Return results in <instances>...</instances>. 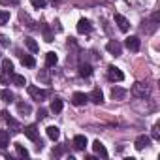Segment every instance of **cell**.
I'll use <instances>...</instances> for the list:
<instances>
[{
    "instance_id": "1",
    "label": "cell",
    "mask_w": 160,
    "mask_h": 160,
    "mask_svg": "<svg viewBox=\"0 0 160 160\" xmlns=\"http://www.w3.org/2000/svg\"><path fill=\"white\" fill-rule=\"evenodd\" d=\"M25 136H27L30 141L38 143V145H36L38 149H42V141H40V134H38V128H36V124H28V126H25Z\"/></svg>"
},
{
    "instance_id": "2",
    "label": "cell",
    "mask_w": 160,
    "mask_h": 160,
    "mask_svg": "<svg viewBox=\"0 0 160 160\" xmlns=\"http://www.w3.org/2000/svg\"><path fill=\"white\" fill-rule=\"evenodd\" d=\"M108 77L111 79V81H117V83H119V81H122V79H124V73H122L117 66L111 64V66L108 68Z\"/></svg>"
},
{
    "instance_id": "3",
    "label": "cell",
    "mask_w": 160,
    "mask_h": 160,
    "mask_svg": "<svg viewBox=\"0 0 160 160\" xmlns=\"http://www.w3.org/2000/svg\"><path fill=\"white\" fill-rule=\"evenodd\" d=\"M27 91H28V94H30L34 100H38V102H42L43 98H47V91H43V89H38V87H34V85H30Z\"/></svg>"
},
{
    "instance_id": "4",
    "label": "cell",
    "mask_w": 160,
    "mask_h": 160,
    "mask_svg": "<svg viewBox=\"0 0 160 160\" xmlns=\"http://www.w3.org/2000/svg\"><path fill=\"white\" fill-rule=\"evenodd\" d=\"M132 94L138 96V98H145V96L149 94V87H147L145 83H136V85L132 87Z\"/></svg>"
},
{
    "instance_id": "5",
    "label": "cell",
    "mask_w": 160,
    "mask_h": 160,
    "mask_svg": "<svg viewBox=\"0 0 160 160\" xmlns=\"http://www.w3.org/2000/svg\"><path fill=\"white\" fill-rule=\"evenodd\" d=\"M91 30H92V25H91L89 19H79V23H77V32L79 34H89Z\"/></svg>"
},
{
    "instance_id": "6",
    "label": "cell",
    "mask_w": 160,
    "mask_h": 160,
    "mask_svg": "<svg viewBox=\"0 0 160 160\" xmlns=\"http://www.w3.org/2000/svg\"><path fill=\"white\" fill-rule=\"evenodd\" d=\"M106 49L111 53V55H115V57H119L121 53H122V45L119 43V42H115V40H111V42H108V45H106Z\"/></svg>"
},
{
    "instance_id": "7",
    "label": "cell",
    "mask_w": 160,
    "mask_h": 160,
    "mask_svg": "<svg viewBox=\"0 0 160 160\" xmlns=\"http://www.w3.org/2000/svg\"><path fill=\"white\" fill-rule=\"evenodd\" d=\"M124 45H126L130 51H139V38H138V36H128L126 42H124Z\"/></svg>"
},
{
    "instance_id": "8",
    "label": "cell",
    "mask_w": 160,
    "mask_h": 160,
    "mask_svg": "<svg viewBox=\"0 0 160 160\" xmlns=\"http://www.w3.org/2000/svg\"><path fill=\"white\" fill-rule=\"evenodd\" d=\"M134 145H136V149H138V151H143L145 147H149V145H151V138H149V136H138V139H136V143H134Z\"/></svg>"
},
{
    "instance_id": "9",
    "label": "cell",
    "mask_w": 160,
    "mask_h": 160,
    "mask_svg": "<svg viewBox=\"0 0 160 160\" xmlns=\"http://www.w3.org/2000/svg\"><path fill=\"white\" fill-rule=\"evenodd\" d=\"M73 147H75L77 151H85V147H87V138L81 136V134L75 136V138H73Z\"/></svg>"
},
{
    "instance_id": "10",
    "label": "cell",
    "mask_w": 160,
    "mask_h": 160,
    "mask_svg": "<svg viewBox=\"0 0 160 160\" xmlns=\"http://www.w3.org/2000/svg\"><path fill=\"white\" fill-rule=\"evenodd\" d=\"M87 100H89V96L83 94V92H75V94L72 96V104H73V106H83Z\"/></svg>"
},
{
    "instance_id": "11",
    "label": "cell",
    "mask_w": 160,
    "mask_h": 160,
    "mask_svg": "<svg viewBox=\"0 0 160 160\" xmlns=\"http://www.w3.org/2000/svg\"><path fill=\"white\" fill-rule=\"evenodd\" d=\"M115 23L119 25V28H121L122 32H126V30H128V27H130V23L126 21V17H122V15H119V13L115 15Z\"/></svg>"
},
{
    "instance_id": "12",
    "label": "cell",
    "mask_w": 160,
    "mask_h": 160,
    "mask_svg": "<svg viewBox=\"0 0 160 160\" xmlns=\"http://www.w3.org/2000/svg\"><path fill=\"white\" fill-rule=\"evenodd\" d=\"M124 96H126L124 89H121V87H113L111 89V98L113 100H124Z\"/></svg>"
},
{
    "instance_id": "13",
    "label": "cell",
    "mask_w": 160,
    "mask_h": 160,
    "mask_svg": "<svg viewBox=\"0 0 160 160\" xmlns=\"http://www.w3.org/2000/svg\"><path fill=\"white\" fill-rule=\"evenodd\" d=\"M89 100H92L94 104H102V102H104V94H102V91H100V89H94V91L89 94Z\"/></svg>"
},
{
    "instance_id": "14",
    "label": "cell",
    "mask_w": 160,
    "mask_h": 160,
    "mask_svg": "<svg viewBox=\"0 0 160 160\" xmlns=\"http://www.w3.org/2000/svg\"><path fill=\"white\" fill-rule=\"evenodd\" d=\"M92 149H94V152H96V154H100L102 158H108V151H106V147H104L98 139L92 143Z\"/></svg>"
},
{
    "instance_id": "15",
    "label": "cell",
    "mask_w": 160,
    "mask_h": 160,
    "mask_svg": "<svg viewBox=\"0 0 160 160\" xmlns=\"http://www.w3.org/2000/svg\"><path fill=\"white\" fill-rule=\"evenodd\" d=\"M12 83L13 85H17V87H25L27 85V79H25V75H19V73H12Z\"/></svg>"
},
{
    "instance_id": "16",
    "label": "cell",
    "mask_w": 160,
    "mask_h": 160,
    "mask_svg": "<svg viewBox=\"0 0 160 160\" xmlns=\"http://www.w3.org/2000/svg\"><path fill=\"white\" fill-rule=\"evenodd\" d=\"M21 64L27 66V68H34V66H36V60H34L30 55H21Z\"/></svg>"
},
{
    "instance_id": "17",
    "label": "cell",
    "mask_w": 160,
    "mask_h": 160,
    "mask_svg": "<svg viewBox=\"0 0 160 160\" xmlns=\"http://www.w3.org/2000/svg\"><path fill=\"white\" fill-rule=\"evenodd\" d=\"M6 121H8V126L12 128V134H19V132H21V126H19V122H17L15 119H12V117H6Z\"/></svg>"
},
{
    "instance_id": "18",
    "label": "cell",
    "mask_w": 160,
    "mask_h": 160,
    "mask_svg": "<svg viewBox=\"0 0 160 160\" xmlns=\"http://www.w3.org/2000/svg\"><path fill=\"white\" fill-rule=\"evenodd\" d=\"M47 138L53 139V141H57V139L60 138V130H58L57 126H49V128H47Z\"/></svg>"
},
{
    "instance_id": "19",
    "label": "cell",
    "mask_w": 160,
    "mask_h": 160,
    "mask_svg": "<svg viewBox=\"0 0 160 160\" xmlns=\"http://www.w3.org/2000/svg\"><path fill=\"white\" fill-rule=\"evenodd\" d=\"M8 145H10V132L0 130V147H8Z\"/></svg>"
},
{
    "instance_id": "20",
    "label": "cell",
    "mask_w": 160,
    "mask_h": 160,
    "mask_svg": "<svg viewBox=\"0 0 160 160\" xmlns=\"http://www.w3.org/2000/svg\"><path fill=\"white\" fill-rule=\"evenodd\" d=\"M57 62H58V57H57V55H55L53 51H49V53L45 55V64H47V66L51 68V66H55Z\"/></svg>"
},
{
    "instance_id": "21",
    "label": "cell",
    "mask_w": 160,
    "mask_h": 160,
    "mask_svg": "<svg viewBox=\"0 0 160 160\" xmlns=\"http://www.w3.org/2000/svg\"><path fill=\"white\" fill-rule=\"evenodd\" d=\"M2 72H4V73H10V75L13 73V62H12L10 58H4V60H2Z\"/></svg>"
},
{
    "instance_id": "22",
    "label": "cell",
    "mask_w": 160,
    "mask_h": 160,
    "mask_svg": "<svg viewBox=\"0 0 160 160\" xmlns=\"http://www.w3.org/2000/svg\"><path fill=\"white\" fill-rule=\"evenodd\" d=\"M17 111H19L21 115H30L32 108H30L28 104H25V102H19V104H17Z\"/></svg>"
},
{
    "instance_id": "23",
    "label": "cell",
    "mask_w": 160,
    "mask_h": 160,
    "mask_svg": "<svg viewBox=\"0 0 160 160\" xmlns=\"http://www.w3.org/2000/svg\"><path fill=\"white\" fill-rule=\"evenodd\" d=\"M91 73H92L91 64H81V66H79V75H81V77H89Z\"/></svg>"
},
{
    "instance_id": "24",
    "label": "cell",
    "mask_w": 160,
    "mask_h": 160,
    "mask_svg": "<svg viewBox=\"0 0 160 160\" xmlns=\"http://www.w3.org/2000/svg\"><path fill=\"white\" fill-rule=\"evenodd\" d=\"M51 111H53V113H60V111H62V100H60V98H55V100L51 102Z\"/></svg>"
},
{
    "instance_id": "25",
    "label": "cell",
    "mask_w": 160,
    "mask_h": 160,
    "mask_svg": "<svg viewBox=\"0 0 160 160\" xmlns=\"http://www.w3.org/2000/svg\"><path fill=\"white\" fill-rule=\"evenodd\" d=\"M0 98H2L4 102H13V98H15V96H13V92H12V91L4 89L2 92H0Z\"/></svg>"
},
{
    "instance_id": "26",
    "label": "cell",
    "mask_w": 160,
    "mask_h": 160,
    "mask_svg": "<svg viewBox=\"0 0 160 160\" xmlns=\"http://www.w3.org/2000/svg\"><path fill=\"white\" fill-rule=\"evenodd\" d=\"M25 43H27V47H28L32 53H36V51H38V43H36V40H32V38H27V40H25Z\"/></svg>"
},
{
    "instance_id": "27",
    "label": "cell",
    "mask_w": 160,
    "mask_h": 160,
    "mask_svg": "<svg viewBox=\"0 0 160 160\" xmlns=\"http://www.w3.org/2000/svg\"><path fill=\"white\" fill-rule=\"evenodd\" d=\"M8 21H10V12L0 10V25H6Z\"/></svg>"
},
{
    "instance_id": "28",
    "label": "cell",
    "mask_w": 160,
    "mask_h": 160,
    "mask_svg": "<svg viewBox=\"0 0 160 160\" xmlns=\"http://www.w3.org/2000/svg\"><path fill=\"white\" fill-rule=\"evenodd\" d=\"M42 30H43V38H45V42H53V34H51L49 27H47V25H43V27H42Z\"/></svg>"
},
{
    "instance_id": "29",
    "label": "cell",
    "mask_w": 160,
    "mask_h": 160,
    "mask_svg": "<svg viewBox=\"0 0 160 160\" xmlns=\"http://www.w3.org/2000/svg\"><path fill=\"white\" fill-rule=\"evenodd\" d=\"M15 151H17V154H19V156H23V158H27V156H28V151H27L23 145H19V143H15Z\"/></svg>"
},
{
    "instance_id": "30",
    "label": "cell",
    "mask_w": 160,
    "mask_h": 160,
    "mask_svg": "<svg viewBox=\"0 0 160 160\" xmlns=\"http://www.w3.org/2000/svg\"><path fill=\"white\" fill-rule=\"evenodd\" d=\"M0 4L2 6H17L19 0H0Z\"/></svg>"
},
{
    "instance_id": "31",
    "label": "cell",
    "mask_w": 160,
    "mask_h": 160,
    "mask_svg": "<svg viewBox=\"0 0 160 160\" xmlns=\"http://www.w3.org/2000/svg\"><path fill=\"white\" fill-rule=\"evenodd\" d=\"M30 4H32L34 8H43V6H45V0H30Z\"/></svg>"
},
{
    "instance_id": "32",
    "label": "cell",
    "mask_w": 160,
    "mask_h": 160,
    "mask_svg": "<svg viewBox=\"0 0 160 160\" xmlns=\"http://www.w3.org/2000/svg\"><path fill=\"white\" fill-rule=\"evenodd\" d=\"M151 136H152V139H158V138H160V134H158V124L152 126V134H151Z\"/></svg>"
},
{
    "instance_id": "33",
    "label": "cell",
    "mask_w": 160,
    "mask_h": 160,
    "mask_svg": "<svg viewBox=\"0 0 160 160\" xmlns=\"http://www.w3.org/2000/svg\"><path fill=\"white\" fill-rule=\"evenodd\" d=\"M0 45H2V47L10 45V42H8V38H6V36H0Z\"/></svg>"
},
{
    "instance_id": "34",
    "label": "cell",
    "mask_w": 160,
    "mask_h": 160,
    "mask_svg": "<svg viewBox=\"0 0 160 160\" xmlns=\"http://www.w3.org/2000/svg\"><path fill=\"white\" fill-rule=\"evenodd\" d=\"M47 117V109H40L38 111V119H45Z\"/></svg>"
},
{
    "instance_id": "35",
    "label": "cell",
    "mask_w": 160,
    "mask_h": 160,
    "mask_svg": "<svg viewBox=\"0 0 160 160\" xmlns=\"http://www.w3.org/2000/svg\"><path fill=\"white\" fill-rule=\"evenodd\" d=\"M62 152H64V149H62V147H58V149H53V156H60Z\"/></svg>"
},
{
    "instance_id": "36",
    "label": "cell",
    "mask_w": 160,
    "mask_h": 160,
    "mask_svg": "<svg viewBox=\"0 0 160 160\" xmlns=\"http://www.w3.org/2000/svg\"><path fill=\"white\" fill-rule=\"evenodd\" d=\"M51 2H53V4H55V2H58V0H51Z\"/></svg>"
},
{
    "instance_id": "37",
    "label": "cell",
    "mask_w": 160,
    "mask_h": 160,
    "mask_svg": "<svg viewBox=\"0 0 160 160\" xmlns=\"http://www.w3.org/2000/svg\"><path fill=\"white\" fill-rule=\"evenodd\" d=\"M0 47H2V45H0Z\"/></svg>"
}]
</instances>
